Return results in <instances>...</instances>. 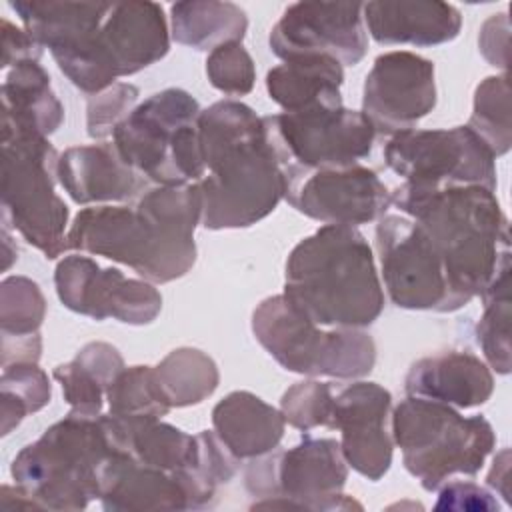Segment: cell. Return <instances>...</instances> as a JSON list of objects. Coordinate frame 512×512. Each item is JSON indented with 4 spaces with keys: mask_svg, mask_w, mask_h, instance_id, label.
<instances>
[{
    "mask_svg": "<svg viewBox=\"0 0 512 512\" xmlns=\"http://www.w3.org/2000/svg\"><path fill=\"white\" fill-rule=\"evenodd\" d=\"M202 218L198 184L148 186L132 204L80 210L68 248L126 264L152 284L182 278L196 262L194 230Z\"/></svg>",
    "mask_w": 512,
    "mask_h": 512,
    "instance_id": "cell-1",
    "label": "cell"
},
{
    "mask_svg": "<svg viewBox=\"0 0 512 512\" xmlns=\"http://www.w3.org/2000/svg\"><path fill=\"white\" fill-rule=\"evenodd\" d=\"M198 140L206 174L196 184L206 230L248 228L276 210L286 196V174L264 116L238 100L214 102L198 116Z\"/></svg>",
    "mask_w": 512,
    "mask_h": 512,
    "instance_id": "cell-2",
    "label": "cell"
},
{
    "mask_svg": "<svg viewBox=\"0 0 512 512\" xmlns=\"http://www.w3.org/2000/svg\"><path fill=\"white\" fill-rule=\"evenodd\" d=\"M390 206L416 220L440 254L454 310L480 296L510 264L508 218L490 188L424 190L402 182L390 192Z\"/></svg>",
    "mask_w": 512,
    "mask_h": 512,
    "instance_id": "cell-3",
    "label": "cell"
},
{
    "mask_svg": "<svg viewBox=\"0 0 512 512\" xmlns=\"http://www.w3.org/2000/svg\"><path fill=\"white\" fill-rule=\"evenodd\" d=\"M282 296L326 328L364 330L384 310L372 248L352 226L324 224L302 238L288 254Z\"/></svg>",
    "mask_w": 512,
    "mask_h": 512,
    "instance_id": "cell-4",
    "label": "cell"
},
{
    "mask_svg": "<svg viewBox=\"0 0 512 512\" xmlns=\"http://www.w3.org/2000/svg\"><path fill=\"white\" fill-rule=\"evenodd\" d=\"M114 452L102 414L68 412L12 460V478L34 508L84 510L98 498L100 468Z\"/></svg>",
    "mask_w": 512,
    "mask_h": 512,
    "instance_id": "cell-5",
    "label": "cell"
},
{
    "mask_svg": "<svg viewBox=\"0 0 512 512\" xmlns=\"http://www.w3.org/2000/svg\"><path fill=\"white\" fill-rule=\"evenodd\" d=\"M200 112L186 90L166 88L116 126L112 144L122 162L152 186L200 182L206 174L198 140Z\"/></svg>",
    "mask_w": 512,
    "mask_h": 512,
    "instance_id": "cell-6",
    "label": "cell"
},
{
    "mask_svg": "<svg viewBox=\"0 0 512 512\" xmlns=\"http://www.w3.org/2000/svg\"><path fill=\"white\" fill-rule=\"evenodd\" d=\"M390 432L404 468L428 492L456 474H478L496 444L484 416H462L452 406L418 396L394 408Z\"/></svg>",
    "mask_w": 512,
    "mask_h": 512,
    "instance_id": "cell-7",
    "label": "cell"
},
{
    "mask_svg": "<svg viewBox=\"0 0 512 512\" xmlns=\"http://www.w3.org/2000/svg\"><path fill=\"white\" fill-rule=\"evenodd\" d=\"M58 158L46 136L2 130V220L48 260L68 250V206L56 194Z\"/></svg>",
    "mask_w": 512,
    "mask_h": 512,
    "instance_id": "cell-8",
    "label": "cell"
},
{
    "mask_svg": "<svg viewBox=\"0 0 512 512\" xmlns=\"http://www.w3.org/2000/svg\"><path fill=\"white\" fill-rule=\"evenodd\" d=\"M252 332L284 370L304 376L356 380L376 362V344L368 332L318 326L296 312L282 294L256 306Z\"/></svg>",
    "mask_w": 512,
    "mask_h": 512,
    "instance_id": "cell-9",
    "label": "cell"
},
{
    "mask_svg": "<svg viewBox=\"0 0 512 512\" xmlns=\"http://www.w3.org/2000/svg\"><path fill=\"white\" fill-rule=\"evenodd\" d=\"M348 464L334 438L304 436L288 450H272L252 458L244 486L258 498L252 508L292 510H350L362 508L342 494Z\"/></svg>",
    "mask_w": 512,
    "mask_h": 512,
    "instance_id": "cell-10",
    "label": "cell"
},
{
    "mask_svg": "<svg viewBox=\"0 0 512 512\" xmlns=\"http://www.w3.org/2000/svg\"><path fill=\"white\" fill-rule=\"evenodd\" d=\"M268 136L288 170H342L372 152L376 130L362 110L312 108L264 116Z\"/></svg>",
    "mask_w": 512,
    "mask_h": 512,
    "instance_id": "cell-11",
    "label": "cell"
},
{
    "mask_svg": "<svg viewBox=\"0 0 512 512\" xmlns=\"http://www.w3.org/2000/svg\"><path fill=\"white\" fill-rule=\"evenodd\" d=\"M488 146L468 128L406 130L384 146L386 166L404 184L424 190L484 186L496 190V162Z\"/></svg>",
    "mask_w": 512,
    "mask_h": 512,
    "instance_id": "cell-12",
    "label": "cell"
},
{
    "mask_svg": "<svg viewBox=\"0 0 512 512\" xmlns=\"http://www.w3.org/2000/svg\"><path fill=\"white\" fill-rule=\"evenodd\" d=\"M376 252L394 306L454 312L444 262L416 220L384 214L376 226Z\"/></svg>",
    "mask_w": 512,
    "mask_h": 512,
    "instance_id": "cell-13",
    "label": "cell"
},
{
    "mask_svg": "<svg viewBox=\"0 0 512 512\" xmlns=\"http://www.w3.org/2000/svg\"><path fill=\"white\" fill-rule=\"evenodd\" d=\"M54 286L68 310L94 320L142 326L162 310V296L152 282L128 278L118 268H100L84 254H68L56 264Z\"/></svg>",
    "mask_w": 512,
    "mask_h": 512,
    "instance_id": "cell-14",
    "label": "cell"
},
{
    "mask_svg": "<svg viewBox=\"0 0 512 512\" xmlns=\"http://www.w3.org/2000/svg\"><path fill=\"white\" fill-rule=\"evenodd\" d=\"M270 50L282 60L330 56L356 66L368 50L360 2H294L270 32Z\"/></svg>",
    "mask_w": 512,
    "mask_h": 512,
    "instance_id": "cell-15",
    "label": "cell"
},
{
    "mask_svg": "<svg viewBox=\"0 0 512 512\" xmlns=\"http://www.w3.org/2000/svg\"><path fill=\"white\" fill-rule=\"evenodd\" d=\"M284 198L312 220L352 228L380 220L390 208V190L362 164L342 170H288Z\"/></svg>",
    "mask_w": 512,
    "mask_h": 512,
    "instance_id": "cell-16",
    "label": "cell"
},
{
    "mask_svg": "<svg viewBox=\"0 0 512 512\" xmlns=\"http://www.w3.org/2000/svg\"><path fill=\"white\" fill-rule=\"evenodd\" d=\"M436 106L434 64L414 52L380 54L364 80L362 114L376 134L394 136L414 126Z\"/></svg>",
    "mask_w": 512,
    "mask_h": 512,
    "instance_id": "cell-17",
    "label": "cell"
},
{
    "mask_svg": "<svg viewBox=\"0 0 512 512\" xmlns=\"http://www.w3.org/2000/svg\"><path fill=\"white\" fill-rule=\"evenodd\" d=\"M392 394L376 382H352L334 392L330 430H340L346 464L376 482L392 464V436L386 430Z\"/></svg>",
    "mask_w": 512,
    "mask_h": 512,
    "instance_id": "cell-18",
    "label": "cell"
},
{
    "mask_svg": "<svg viewBox=\"0 0 512 512\" xmlns=\"http://www.w3.org/2000/svg\"><path fill=\"white\" fill-rule=\"evenodd\" d=\"M168 50L170 32L160 4L148 0L110 2L96 34L98 60L110 84L162 60Z\"/></svg>",
    "mask_w": 512,
    "mask_h": 512,
    "instance_id": "cell-19",
    "label": "cell"
},
{
    "mask_svg": "<svg viewBox=\"0 0 512 512\" xmlns=\"http://www.w3.org/2000/svg\"><path fill=\"white\" fill-rule=\"evenodd\" d=\"M98 500L110 512L196 510L212 502L192 478L140 464L120 450L100 468Z\"/></svg>",
    "mask_w": 512,
    "mask_h": 512,
    "instance_id": "cell-20",
    "label": "cell"
},
{
    "mask_svg": "<svg viewBox=\"0 0 512 512\" xmlns=\"http://www.w3.org/2000/svg\"><path fill=\"white\" fill-rule=\"evenodd\" d=\"M58 182L76 204L128 202L148 188L112 142L66 148L58 158Z\"/></svg>",
    "mask_w": 512,
    "mask_h": 512,
    "instance_id": "cell-21",
    "label": "cell"
},
{
    "mask_svg": "<svg viewBox=\"0 0 512 512\" xmlns=\"http://www.w3.org/2000/svg\"><path fill=\"white\" fill-rule=\"evenodd\" d=\"M408 396L434 400L456 410L482 406L494 392L490 366L468 350H446L416 360L406 378Z\"/></svg>",
    "mask_w": 512,
    "mask_h": 512,
    "instance_id": "cell-22",
    "label": "cell"
},
{
    "mask_svg": "<svg viewBox=\"0 0 512 512\" xmlns=\"http://www.w3.org/2000/svg\"><path fill=\"white\" fill-rule=\"evenodd\" d=\"M364 28L378 44L438 46L452 42L460 28V10L448 2L376 0L362 4Z\"/></svg>",
    "mask_w": 512,
    "mask_h": 512,
    "instance_id": "cell-23",
    "label": "cell"
},
{
    "mask_svg": "<svg viewBox=\"0 0 512 512\" xmlns=\"http://www.w3.org/2000/svg\"><path fill=\"white\" fill-rule=\"evenodd\" d=\"M212 428L234 458L252 460L278 448L286 420L282 412L248 390H234L212 408Z\"/></svg>",
    "mask_w": 512,
    "mask_h": 512,
    "instance_id": "cell-24",
    "label": "cell"
},
{
    "mask_svg": "<svg viewBox=\"0 0 512 512\" xmlns=\"http://www.w3.org/2000/svg\"><path fill=\"white\" fill-rule=\"evenodd\" d=\"M342 82V64L330 56L290 58L266 74L268 96L284 112L344 106Z\"/></svg>",
    "mask_w": 512,
    "mask_h": 512,
    "instance_id": "cell-25",
    "label": "cell"
},
{
    "mask_svg": "<svg viewBox=\"0 0 512 512\" xmlns=\"http://www.w3.org/2000/svg\"><path fill=\"white\" fill-rule=\"evenodd\" d=\"M64 120V108L50 88L48 72L34 60L4 72L2 130L54 134Z\"/></svg>",
    "mask_w": 512,
    "mask_h": 512,
    "instance_id": "cell-26",
    "label": "cell"
},
{
    "mask_svg": "<svg viewBox=\"0 0 512 512\" xmlns=\"http://www.w3.org/2000/svg\"><path fill=\"white\" fill-rule=\"evenodd\" d=\"M124 368V358L112 344L90 342L70 362L58 364L52 376L62 386L72 414L96 418L102 414L110 384Z\"/></svg>",
    "mask_w": 512,
    "mask_h": 512,
    "instance_id": "cell-27",
    "label": "cell"
},
{
    "mask_svg": "<svg viewBox=\"0 0 512 512\" xmlns=\"http://www.w3.org/2000/svg\"><path fill=\"white\" fill-rule=\"evenodd\" d=\"M246 12L234 2L186 0L170 6V36L182 46L214 50L246 36Z\"/></svg>",
    "mask_w": 512,
    "mask_h": 512,
    "instance_id": "cell-28",
    "label": "cell"
},
{
    "mask_svg": "<svg viewBox=\"0 0 512 512\" xmlns=\"http://www.w3.org/2000/svg\"><path fill=\"white\" fill-rule=\"evenodd\" d=\"M152 370L170 408L200 404L214 394L220 382L216 362L202 350L188 346L168 352Z\"/></svg>",
    "mask_w": 512,
    "mask_h": 512,
    "instance_id": "cell-29",
    "label": "cell"
},
{
    "mask_svg": "<svg viewBox=\"0 0 512 512\" xmlns=\"http://www.w3.org/2000/svg\"><path fill=\"white\" fill-rule=\"evenodd\" d=\"M484 312L476 340L486 364L498 374L510 372V264L504 266L480 294Z\"/></svg>",
    "mask_w": 512,
    "mask_h": 512,
    "instance_id": "cell-30",
    "label": "cell"
},
{
    "mask_svg": "<svg viewBox=\"0 0 512 512\" xmlns=\"http://www.w3.org/2000/svg\"><path fill=\"white\" fill-rule=\"evenodd\" d=\"M494 154L504 156L512 144L508 72L484 78L474 92V106L466 124Z\"/></svg>",
    "mask_w": 512,
    "mask_h": 512,
    "instance_id": "cell-31",
    "label": "cell"
},
{
    "mask_svg": "<svg viewBox=\"0 0 512 512\" xmlns=\"http://www.w3.org/2000/svg\"><path fill=\"white\" fill-rule=\"evenodd\" d=\"M50 382L36 362H14L2 366L0 416L2 436L10 434L28 414L42 410L50 402Z\"/></svg>",
    "mask_w": 512,
    "mask_h": 512,
    "instance_id": "cell-32",
    "label": "cell"
},
{
    "mask_svg": "<svg viewBox=\"0 0 512 512\" xmlns=\"http://www.w3.org/2000/svg\"><path fill=\"white\" fill-rule=\"evenodd\" d=\"M112 416L122 418H162L172 408L164 398L152 366L124 368L106 392Z\"/></svg>",
    "mask_w": 512,
    "mask_h": 512,
    "instance_id": "cell-33",
    "label": "cell"
},
{
    "mask_svg": "<svg viewBox=\"0 0 512 512\" xmlns=\"http://www.w3.org/2000/svg\"><path fill=\"white\" fill-rule=\"evenodd\" d=\"M46 316V300L40 286L26 276H8L0 286L2 338L38 334Z\"/></svg>",
    "mask_w": 512,
    "mask_h": 512,
    "instance_id": "cell-34",
    "label": "cell"
},
{
    "mask_svg": "<svg viewBox=\"0 0 512 512\" xmlns=\"http://www.w3.org/2000/svg\"><path fill=\"white\" fill-rule=\"evenodd\" d=\"M334 402V388L328 382L302 380L290 386L280 400V412L292 428L310 432L318 426L328 428Z\"/></svg>",
    "mask_w": 512,
    "mask_h": 512,
    "instance_id": "cell-35",
    "label": "cell"
},
{
    "mask_svg": "<svg viewBox=\"0 0 512 512\" xmlns=\"http://www.w3.org/2000/svg\"><path fill=\"white\" fill-rule=\"evenodd\" d=\"M206 76L216 90L228 96H246L254 88L256 68L242 42H228L210 50Z\"/></svg>",
    "mask_w": 512,
    "mask_h": 512,
    "instance_id": "cell-36",
    "label": "cell"
},
{
    "mask_svg": "<svg viewBox=\"0 0 512 512\" xmlns=\"http://www.w3.org/2000/svg\"><path fill=\"white\" fill-rule=\"evenodd\" d=\"M140 90L128 82H116L104 92L90 96L86 106V128L94 140H106L116 126L136 108Z\"/></svg>",
    "mask_w": 512,
    "mask_h": 512,
    "instance_id": "cell-37",
    "label": "cell"
},
{
    "mask_svg": "<svg viewBox=\"0 0 512 512\" xmlns=\"http://www.w3.org/2000/svg\"><path fill=\"white\" fill-rule=\"evenodd\" d=\"M438 490L436 510H498L494 494L480 484L450 478Z\"/></svg>",
    "mask_w": 512,
    "mask_h": 512,
    "instance_id": "cell-38",
    "label": "cell"
},
{
    "mask_svg": "<svg viewBox=\"0 0 512 512\" xmlns=\"http://www.w3.org/2000/svg\"><path fill=\"white\" fill-rule=\"evenodd\" d=\"M508 32L510 22L506 12L492 14L480 28L478 46L482 56L496 68L508 70Z\"/></svg>",
    "mask_w": 512,
    "mask_h": 512,
    "instance_id": "cell-39",
    "label": "cell"
},
{
    "mask_svg": "<svg viewBox=\"0 0 512 512\" xmlns=\"http://www.w3.org/2000/svg\"><path fill=\"white\" fill-rule=\"evenodd\" d=\"M42 56V46L24 30L14 26L10 20H2V70L20 62H38Z\"/></svg>",
    "mask_w": 512,
    "mask_h": 512,
    "instance_id": "cell-40",
    "label": "cell"
},
{
    "mask_svg": "<svg viewBox=\"0 0 512 512\" xmlns=\"http://www.w3.org/2000/svg\"><path fill=\"white\" fill-rule=\"evenodd\" d=\"M42 350L40 334L20 336V338H2V366L14 362H38Z\"/></svg>",
    "mask_w": 512,
    "mask_h": 512,
    "instance_id": "cell-41",
    "label": "cell"
},
{
    "mask_svg": "<svg viewBox=\"0 0 512 512\" xmlns=\"http://www.w3.org/2000/svg\"><path fill=\"white\" fill-rule=\"evenodd\" d=\"M488 486L498 494L502 496L508 504L512 502L510 498V450L504 448L500 450L496 456H494V462H492V470L488 472Z\"/></svg>",
    "mask_w": 512,
    "mask_h": 512,
    "instance_id": "cell-42",
    "label": "cell"
},
{
    "mask_svg": "<svg viewBox=\"0 0 512 512\" xmlns=\"http://www.w3.org/2000/svg\"><path fill=\"white\" fill-rule=\"evenodd\" d=\"M10 236H8V230L4 228V270H8L10 268V264H12V260H14V256H16V252H18V248H14V252H10Z\"/></svg>",
    "mask_w": 512,
    "mask_h": 512,
    "instance_id": "cell-43",
    "label": "cell"
}]
</instances>
